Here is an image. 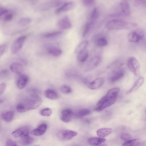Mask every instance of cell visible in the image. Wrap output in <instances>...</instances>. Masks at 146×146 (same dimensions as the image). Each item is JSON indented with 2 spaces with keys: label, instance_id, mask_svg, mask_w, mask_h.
Masks as SVG:
<instances>
[{
  "label": "cell",
  "instance_id": "1",
  "mask_svg": "<svg viewBox=\"0 0 146 146\" xmlns=\"http://www.w3.org/2000/svg\"><path fill=\"white\" fill-rule=\"evenodd\" d=\"M42 103V100L40 97L36 94H32L18 104L16 110L19 112H25L37 108Z\"/></svg>",
  "mask_w": 146,
  "mask_h": 146
},
{
  "label": "cell",
  "instance_id": "2",
  "mask_svg": "<svg viewBox=\"0 0 146 146\" xmlns=\"http://www.w3.org/2000/svg\"><path fill=\"white\" fill-rule=\"evenodd\" d=\"M134 25L130 24L120 19H113L107 23L106 26L109 30H115L127 29L133 27Z\"/></svg>",
  "mask_w": 146,
  "mask_h": 146
},
{
  "label": "cell",
  "instance_id": "3",
  "mask_svg": "<svg viewBox=\"0 0 146 146\" xmlns=\"http://www.w3.org/2000/svg\"><path fill=\"white\" fill-rule=\"evenodd\" d=\"M116 100L117 99L111 98L105 95L98 101L94 110L98 112L102 111L114 104Z\"/></svg>",
  "mask_w": 146,
  "mask_h": 146
},
{
  "label": "cell",
  "instance_id": "4",
  "mask_svg": "<svg viewBox=\"0 0 146 146\" xmlns=\"http://www.w3.org/2000/svg\"><path fill=\"white\" fill-rule=\"evenodd\" d=\"M127 65L129 70L135 76L138 77L140 76L141 66L135 58H129L127 60Z\"/></svg>",
  "mask_w": 146,
  "mask_h": 146
},
{
  "label": "cell",
  "instance_id": "5",
  "mask_svg": "<svg viewBox=\"0 0 146 146\" xmlns=\"http://www.w3.org/2000/svg\"><path fill=\"white\" fill-rule=\"evenodd\" d=\"M26 38V36H22L19 37L14 40L11 47V51L13 54L17 53L20 50Z\"/></svg>",
  "mask_w": 146,
  "mask_h": 146
},
{
  "label": "cell",
  "instance_id": "6",
  "mask_svg": "<svg viewBox=\"0 0 146 146\" xmlns=\"http://www.w3.org/2000/svg\"><path fill=\"white\" fill-rule=\"evenodd\" d=\"M144 35L143 31L138 29L130 33L128 35L127 38L130 42H136L143 38Z\"/></svg>",
  "mask_w": 146,
  "mask_h": 146
},
{
  "label": "cell",
  "instance_id": "7",
  "mask_svg": "<svg viewBox=\"0 0 146 146\" xmlns=\"http://www.w3.org/2000/svg\"><path fill=\"white\" fill-rule=\"evenodd\" d=\"M124 74V72L123 70L119 67H117L109 74V80L112 82H116L122 78Z\"/></svg>",
  "mask_w": 146,
  "mask_h": 146
},
{
  "label": "cell",
  "instance_id": "8",
  "mask_svg": "<svg viewBox=\"0 0 146 146\" xmlns=\"http://www.w3.org/2000/svg\"><path fill=\"white\" fill-rule=\"evenodd\" d=\"M101 60V57L99 55H96L93 56L87 64L85 71H89L94 69L99 64Z\"/></svg>",
  "mask_w": 146,
  "mask_h": 146
},
{
  "label": "cell",
  "instance_id": "9",
  "mask_svg": "<svg viewBox=\"0 0 146 146\" xmlns=\"http://www.w3.org/2000/svg\"><path fill=\"white\" fill-rule=\"evenodd\" d=\"M78 134L76 131L69 130H64L60 131L58 136L62 140L67 141L71 139Z\"/></svg>",
  "mask_w": 146,
  "mask_h": 146
},
{
  "label": "cell",
  "instance_id": "10",
  "mask_svg": "<svg viewBox=\"0 0 146 146\" xmlns=\"http://www.w3.org/2000/svg\"><path fill=\"white\" fill-rule=\"evenodd\" d=\"M73 110L69 108H65L61 111L60 116L61 120L65 123H68L70 121L72 117L74 115Z\"/></svg>",
  "mask_w": 146,
  "mask_h": 146
},
{
  "label": "cell",
  "instance_id": "11",
  "mask_svg": "<svg viewBox=\"0 0 146 146\" xmlns=\"http://www.w3.org/2000/svg\"><path fill=\"white\" fill-rule=\"evenodd\" d=\"M58 27L60 29L65 30L69 29L71 24L68 17L65 16L60 19L57 23Z\"/></svg>",
  "mask_w": 146,
  "mask_h": 146
},
{
  "label": "cell",
  "instance_id": "12",
  "mask_svg": "<svg viewBox=\"0 0 146 146\" xmlns=\"http://www.w3.org/2000/svg\"><path fill=\"white\" fill-rule=\"evenodd\" d=\"M74 6L72 2H66L60 7H58L55 11V13L58 14L69 11L72 9Z\"/></svg>",
  "mask_w": 146,
  "mask_h": 146
},
{
  "label": "cell",
  "instance_id": "13",
  "mask_svg": "<svg viewBox=\"0 0 146 146\" xmlns=\"http://www.w3.org/2000/svg\"><path fill=\"white\" fill-rule=\"evenodd\" d=\"M47 127V125L44 123L40 125L38 127L31 131L33 135L40 136L43 135L46 131Z\"/></svg>",
  "mask_w": 146,
  "mask_h": 146
},
{
  "label": "cell",
  "instance_id": "14",
  "mask_svg": "<svg viewBox=\"0 0 146 146\" xmlns=\"http://www.w3.org/2000/svg\"><path fill=\"white\" fill-rule=\"evenodd\" d=\"M104 79L103 78H97L89 83L88 87L91 90L97 89L102 86L104 83Z\"/></svg>",
  "mask_w": 146,
  "mask_h": 146
},
{
  "label": "cell",
  "instance_id": "15",
  "mask_svg": "<svg viewBox=\"0 0 146 146\" xmlns=\"http://www.w3.org/2000/svg\"><path fill=\"white\" fill-rule=\"evenodd\" d=\"M29 80L28 77L25 74L20 75L17 82V85L18 88L21 89L25 87Z\"/></svg>",
  "mask_w": 146,
  "mask_h": 146
},
{
  "label": "cell",
  "instance_id": "16",
  "mask_svg": "<svg viewBox=\"0 0 146 146\" xmlns=\"http://www.w3.org/2000/svg\"><path fill=\"white\" fill-rule=\"evenodd\" d=\"M11 134L14 137L17 138L29 134V130L27 127H23L15 130Z\"/></svg>",
  "mask_w": 146,
  "mask_h": 146
},
{
  "label": "cell",
  "instance_id": "17",
  "mask_svg": "<svg viewBox=\"0 0 146 146\" xmlns=\"http://www.w3.org/2000/svg\"><path fill=\"white\" fill-rule=\"evenodd\" d=\"M44 94L46 98L51 100H57L60 98L58 93L55 90L52 89L46 90Z\"/></svg>",
  "mask_w": 146,
  "mask_h": 146
},
{
  "label": "cell",
  "instance_id": "18",
  "mask_svg": "<svg viewBox=\"0 0 146 146\" xmlns=\"http://www.w3.org/2000/svg\"><path fill=\"white\" fill-rule=\"evenodd\" d=\"M10 69L14 73L18 75H21L23 71V67L20 63L17 62H13L10 66Z\"/></svg>",
  "mask_w": 146,
  "mask_h": 146
},
{
  "label": "cell",
  "instance_id": "19",
  "mask_svg": "<svg viewBox=\"0 0 146 146\" xmlns=\"http://www.w3.org/2000/svg\"><path fill=\"white\" fill-rule=\"evenodd\" d=\"M120 7L121 11L125 15H129L130 14L129 5L126 0H121L120 3Z\"/></svg>",
  "mask_w": 146,
  "mask_h": 146
},
{
  "label": "cell",
  "instance_id": "20",
  "mask_svg": "<svg viewBox=\"0 0 146 146\" xmlns=\"http://www.w3.org/2000/svg\"><path fill=\"white\" fill-rule=\"evenodd\" d=\"M106 141V139L103 137H94L89 138L88 140V142L91 145L96 146L102 144Z\"/></svg>",
  "mask_w": 146,
  "mask_h": 146
},
{
  "label": "cell",
  "instance_id": "21",
  "mask_svg": "<svg viewBox=\"0 0 146 146\" xmlns=\"http://www.w3.org/2000/svg\"><path fill=\"white\" fill-rule=\"evenodd\" d=\"M144 81V79L143 77H140L135 82L133 87L126 92V94H129L137 90L142 85Z\"/></svg>",
  "mask_w": 146,
  "mask_h": 146
},
{
  "label": "cell",
  "instance_id": "22",
  "mask_svg": "<svg viewBox=\"0 0 146 146\" xmlns=\"http://www.w3.org/2000/svg\"><path fill=\"white\" fill-rule=\"evenodd\" d=\"M34 142V138L29 136V134L21 137L19 140L20 143L23 145H29Z\"/></svg>",
  "mask_w": 146,
  "mask_h": 146
},
{
  "label": "cell",
  "instance_id": "23",
  "mask_svg": "<svg viewBox=\"0 0 146 146\" xmlns=\"http://www.w3.org/2000/svg\"><path fill=\"white\" fill-rule=\"evenodd\" d=\"M112 131V129L110 128H101L97 131L96 133L99 136L103 137L109 135Z\"/></svg>",
  "mask_w": 146,
  "mask_h": 146
},
{
  "label": "cell",
  "instance_id": "24",
  "mask_svg": "<svg viewBox=\"0 0 146 146\" xmlns=\"http://www.w3.org/2000/svg\"><path fill=\"white\" fill-rule=\"evenodd\" d=\"M48 53L54 56H58L62 53V50L60 48L54 47H50L47 49Z\"/></svg>",
  "mask_w": 146,
  "mask_h": 146
},
{
  "label": "cell",
  "instance_id": "25",
  "mask_svg": "<svg viewBox=\"0 0 146 146\" xmlns=\"http://www.w3.org/2000/svg\"><path fill=\"white\" fill-rule=\"evenodd\" d=\"M90 112V111L89 109L83 108L75 113L74 115L77 118H81L88 115Z\"/></svg>",
  "mask_w": 146,
  "mask_h": 146
},
{
  "label": "cell",
  "instance_id": "26",
  "mask_svg": "<svg viewBox=\"0 0 146 146\" xmlns=\"http://www.w3.org/2000/svg\"><path fill=\"white\" fill-rule=\"evenodd\" d=\"M88 56V52L85 50L80 51L78 53L77 58L79 62H84L87 60Z\"/></svg>",
  "mask_w": 146,
  "mask_h": 146
},
{
  "label": "cell",
  "instance_id": "27",
  "mask_svg": "<svg viewBox=\"0 0 146 146\" xmlns=\"http://www.w3.org/2000/svg\"><path fill=\"white\" fill-rule=\"evenodd\" d=\"M14 113L11 111H7L4 112L1 114V117L2 119L6 122L11 121L13 119Z\"/></svg>",
  "mask_w": 146,
  "mask_h": 146
},
{
  "label": "cell",
  "instance_id": "28",
  "mask_svg": "<svg viewBox=\"0 0 146 146\" xmlns=\"http://www.w3.org/2000/svg\"><path fill=\"white\" fill-rule=\"evenodd\" d=\"M119 91L120 89L119 88H114L109 90L106 95L110 98L117 99Z\"/></svg>",
  "mask_w": 146,
  "mask_h": 146
},
{
  "label": "cell",
  "instance_id": "29",
  "mask_svg": "<svg viewBox=\"0 0 146 146\" xmlns=\"http://www.w3.org/2000/svg\"><path fill=\"white\" fill-rule=\"evenodd\" d=\"M88 44V42L87 40H84L82 41L76 47L75 50V52L78 54L80 51L85 50Z\"/></svg>",
  "mask_w": 146,
  "mask_h": 146
},
{
  "label": "cell",
  "instance_id": "30",
  "mask_svg": "<svg viewBox=\"0 0 146 146\" xmlns=\"http://www.w3.org/2000/svg\"><path fill=\"white\" fill-rule=\"evenodd\" d=\"M60 92L64 94H71L72 92V88L69 86L64 84L62 85L60 88Z\"/></svg>",
  "mask_w": 146,
  "mask_h": 146
},
{
  "label": "cell",
  "instance_id": "31",
  "mask_svg": "<svg viewBox=\"0 0 146 146\" xmlns=\"http://www.w3.org/2000/svg\"><path fill=\"white\" fill-rule=\"evenodd\" d=\"M140 143V140L138 139H130L126 141L122 145V146H137Z\"/></svg>",
  "mask_w": 146,
  "mask_h": 146
},
{
  "label": "cell",
  "instance_id": "32",
  "mask_svg": "<svg viewBox=\"0 0 146 146\" xmlns=\"http://www.w3.org/2000/svg\"><path fill=\"white\" fill-rule=\"evenodd\" d=\"M66 0H50V1L52 7H59L66 3Z\"/></svg>",
  "mask_w": 146,
  "mask_h": 146
},
{
  "label": "cell",
  "instance_id": "33",
  "mask_svg": "<svg viewBox=\"0 0 146 146\" xmlns=\"http://www.w3.org/2000/svg\"><path fill=\"white\" fill-rule=\"evenodd\" d=\"M62 33V31H56L44 34L43 36L46 38H52L58 36Z\"/></svg>",
  "mask_w": 146,
  "mask_h": 146
},
{
  "label": "cell",
  "instance_id": "34",
  "mask_svg": "<svg viewBox=\"0 0 146 146\" xmlns=\"http://www.w3.org/2000/svg\"><path fill=\"white\" fill-rule=\"evenodd\" d=\"M31 21V19L28 17H25L20 19L18 21L19 24L24 26L28 25Z\"/></svg>",
  "mask_w": 146,
  "mask_h": 146
},
{
  "label": "cell",
  "instance_id": "35",
  "mask_svg": "<svg viewBox=\"0 0 146 146\" xmlns=\"http://www.w3.org/2000/svg\"><path fill=\"white\" fill-rule=\"evenodd\" d=\"M96 44L100 47H104L108 44L106 39L104 37H100L97 39L96 41Z\"/></svg>",
  "mask_w": 146,
  "mask_h": 146
},
{
  "label": "cell",
  "instance_id": "36",
  "mask_svg": "<svg viewBox=\"0 0 146 146\" xmlns=\"http://www.w3.org/2000/svg\"><path fill=\"white\" fill-rule=\"evenodd\" d=\"M52 112V110L48 108H46L41 110L40 113L42 116L49 117L51 115Z\"/></svg>",
  "mask_w": 146,
  "mask_h": 146
},
{
  "label": "cell",
  "instance_id": "37",
  "mask_svg": "<svg viewBox=\"0 0 146 146\" xmlns=\"http://www.w3.org/2000/svg\"><path fill=\"white\" fill-rule=\"evenodd\" d=\"M99 16V13L97 8H94L92 11L91 15V18L92 20H94L98 18Z\"/></svg>",
  "mask_w": 146,
  "mask_h": 146
},
{
  "label": "cell",
  "instance_id": "38",
  "mask_svg": "<svg viewBox=\"0 0 146 146\" xmlns=\"http://www.w3.org/2000/svg\"><path fill=\"white\" fill-rule=\"evenodd\" d=\"M91 27V25L89 23H86L84 26L82 33L83 37H84L89 32Z\"/></svg>",
  "mask_w": 146,
  "mask_h": 146
},
{
  "label": "cell",
  "instance_id": "39",
  "mask_svg": "<svg viewBox=\"0 0 146 146\" xmlns=\"http://www.w3.org/2000/svg\"><path fill=\"white\" fill-rule=\"evenodd\" d=\"M13 17V14L9 12L3 16V20L5 21H9L12 19Z\"/></svg>",
  "mask_w": 146,
  "mask_h": 146
},
{
  "label": "cell",
  "instance_id": "40",
  "mask_svg": "<svg viewBox=\"0 0 146 146\" xmlns=\"http://www.w3.org/2000/svg\"><path fill=\"white\" fill-rule=\"evenodd\" d=\"M121 139L124 141H128L131 138V136L129 134L127 133H123L120 136Z\"/></svg>",
  "mask_w": 146,
  "mask_h": 146
},
{
  "label": "cell",
  "instance_id": "41",
  "mask_svg": "<svg viewBox=\"0 0 146 146\" xmlns=\"http://www.w3.org/2000/svg\"><path fill=\"white\" fill-rule=\"evenodd\" d=\"M5 145L7 146H17L16 143L12 140L9 139L7 140L5 143Z\"/></svg>",
  "mask_w": 146,
  "mask_h": 146
},
{
  "label": "cell",
  "instance_id": "42",
  "mask_svg": "<svg viewBox=\"0 0 146 146\" xmlns=\"http://www.w3.org/2000/svg\"><path fill=\"white\" fill-rule=\"evenodd\" d=\"M8 10L3 7H0V16H3L5 14L9 12Z\"/></svg>",
  "mask_w": 146,
  "mask_h": 146
},
{
  "label": "cell",
  "instance_id": "43",
  "mask_svg": "<svg viewBox=\"0 0 146 146\" xmlns=\"http://www.w3.org/2000/svg\"><path fill=\"white\" fill-rule=\"evenodd\" d=\"M6 49V45L5 44H3L0 46V54L2 55L5 53Z\"/></svg>",
  "mask_w": 146,
  "mask_h": 146
},
{
  "label": "cell",
  "instance_id": "44",
  "mask_svg": "<svg viewBox=\"0 0 146 146\" xmlns=\"http://www.w3.org/2000/svg\"><path fill=\"white\" fill-rule=\"evenodd\" d=\"M6 87L5 83L2 82L0 85V94L1 95L4 92Z\"/></svg>",
  "mask_w": 146,
  "mask_h": 146
},
{
  "label": "cell",
  "instance_id": "45",
  "mask_svg": "<svg viewBox=\"0 0 146 146\" xmlns=\"http://www.w3.org/2000/svg\"><path fill=\"white\" fill-rule=\"evenodd\" d=\"M84 4L87 5L91 4L94 1V0H82Z\"/></svg>",
  "mask_w": 146,
  "mask_h": 146
},
{
  "label": "cell",
  "instance_id": "46",
  "mask_svg": "<svg viewBox=\"0 0 146 146\" xmlns=\"http://www.w3.org/2000/svg\"><path fill=\"white\" fill-rule=\"evenodd\" d=\"M8 74V71L7 70H2L1 72L0 73V75L1 76H5L7 75Z\"/></svg>",
  "mask_w": 146,
  "mask_h": 146
}]
</instances>
